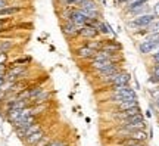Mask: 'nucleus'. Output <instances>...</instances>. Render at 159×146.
I'll use <instances>...</instances> for the list:
<instances>
[{"instance_id": "f257e3e1", "label": "nucleus", "mask_w": 159, "mask_h": 146, "mask_svg": "<svg viewBox=\"0 0 159 146\" xmlns=\"http://www.w3.org/2000/svg\"><path fill=\"white\" fill-rule=\"evenodd\" d=\"M156 16L153 13H144V15H140V16L134 18L131 22H128V27L133 30H142V28H148L150 24L153 22Z\"/></svg>"}, {"instance_id": "f03ea898", "label": "nucleus", "mask_w": 159, "mask_h": 146, "mask_svg": "<svg viewBox=\"0 0 159 146\" xmlns=\"http://www.w3.org/2000/svg\"><path fill=\"white\" fill-rule=\"evenodd\" d=\"M61 28H62V33L66 39H75L80 35V27L74 25L71 21H65V22L61 24Z\"/></svg>"}, {"instance_id": "7ed1b4c3", "label": "nucleus", "mask_w": 159, "mask_h": 146, "mask_svg": "<svg viewBox=\"0 0 159 146\" xmlns=\"http://www.w3.org/2000/svg\"><path fill=\"white\" fill-rule=\"evenodd\" d=\"M96 55V52L91 50L89 46H80L78 49H75V56L78 58L80 61H91L93 59V56Z\"/></svg>"}, {"instance_id": "20e7f679", "label": "nucleus", "mask_w": 159, "mask_h": 146, "mask_svg": "<svg viewBox=\"0 0 159 146\" xmlns=\"http://www.w3.org/2000/svg\"><path fill=\"white\" fill-rule=\"evenodd\" d=\"M69 21L74 24V25H77V27H80V28H83L85 24H87V18L81 13V11L80 9H77V7H74L72 9V12H71V16H69Z\"/></svg>"}, {"instance_id": "39448f33", "label": "nucleus", "mask_w": 159, "mask_h": 146, "mask_svg": "<svg viewBox=\"0 0 159 146\" xmlns=\"http://www.w3.org/2000/svg\"><path fill=\"white\" fill-rule=\"evenodd\" d=\"M139 50L142 55H153V52L158 50V43L155 41H149V40H143L139 45Z\"/></svg>"}, {"instance_id": "423d86ee", "label": "nucleus", "mask_w": 159, "mask_h": 146, "mask_svg": "<svg viewBox=\"0 0 159 146\" xmlns=\"http://www.w3.org/2000/svg\"><path fill=\"white\" fill-rule=\"evenodd\" d=\"M52 97H53V92L44 89L39 96H37V97H34V99L31 101V105L34 106V105H43V103H49V102L52 101Z\"/></svg>"}, {"instance_id": "0eeeda50", "label": "nucleus", "mask_w": 159, "mask_h": 146, "mask_svg": "<svg viewBox=\"0 0 159 146\" xmlns=\"http://www.w3.org/2000/svg\"><path fill=\"white\" fill-rule=\"evenodd\" d=\"M47 134V131H46L44 129H41V130H39L37 133H34V134H31V136H28L27 139H24V145L25 146H34V145H37L44 136Z\"/></svg>"}, {"instance_id": "6e6552de", "label": "nucleus", "mask_w": 159, "mask_h": 146, "mask_svg": "<svg viewBox=\"0 0 159 146\" xmlns=\"http://www.w3.org/2000/svg\"><path fill=\"white\" fill-rule=\"evenodd\" d=\"M81 39L84 40H93V39H97L99 37V33L94 27H90V25H84L83 28L80 30V35Z\"/></svg>"}, {"instance_id": "1a4fd4ad", "label": "nucleus", "mask_w": 159, "mask_h": 146, "mask_svg": "<svg viewBox=\"0 0 159 146\" xmlns=\"http://www.w3.org/2000/svg\"><path fill=\"white\" fill-rule=\"evenodd\" d=\"M137 106H139L137 99H127V101L121 102L118 105H115V111L122 112V111H128V109H133V108H137Z\"/></svg>"}, {"instance_id": "9d476101", "label": "nucleus", "mask_w": 159, "mask_h": 146, "mask_svg": "<svg viewBox=\"0 0 159 146\" xmlns=\"http://www.w3.org/2000/svg\"><path fill=\"white\" fill-rule=\"evenodd\" d=\"M122 49V46L119 45L118 41H111V40H105V45H103V49L102 50H106L109 53H114V55H118L119 52Z\"/></svg>"}, {"instance_id": "9b49d317", "label": "nucleus", "mask_w": 159, "mask_h": 146, "mask_svg": "<svg viewBox=\"0 0 159 146\" xmlns=\"http://www.w3.org/2000/svg\"><path fill=\"white\" fill-rule=\"evenodd\" d=\"M130 139L136 142H142V143H146L148 140V133L144 131V130H134V131H131V134L128 136Z\"/></svg>"}, {"instance_id": "f8f14e48", "label": "nucleus", "mask_w": 159, "mask_h": 146, "mask_svg": "<svg viewBox=\"0 0 159 146\" xmlns=\"http://www.w3.org/2000/svg\"><path fill=\"white\" fill-rule=\"evenodd\" d=\"M94 28L97 30V33H99V35H108V34L112 33V30H111V27H109L108 24L105 22V21H97L96 25H94Z\"/></svg>"}, {"instance_id": "ddd939ff", "label": "nucleus", "mask_w": 159, "mask_h": 146, "mask_svg": "<svg viewBox=\"0 0 159 146\" xmlns=\"http://www.w3.org/2000/svg\"><path fill=\"white\" fill-rule=\"evenodd\" d=\"M85 46H89L91 50L99 52L103 49V45H105V40H99V39H93V40H87L84 43Z\"/></svg>"}, {"instance_id": "4468645a", "label": "nucleus", "mask_w": 159, "mask_h": 146, "mask_svg": "<svg viewBox=\"0 0 159 146\" xmlns=\"http://www.w3.org/2000/svg\"><path fill=\"white\" fill-rule=\"evenodd\" d=\"M18 12H21V7L18 6H7L5 9H0V16H12Z\"/></svg>"}, {"instance_id": "2eb2a0df", "label": "nucleus", "mask_w": 159, "mask_h": 146, "mask_svg": "<svg viewBox=\"0 0 159 146\" xmlns=\"http://www.w3.org/2000/svg\"><path fill=\"white\" fill-rule=\"evenodd\" d=\"M15 43L12 40H0V53H7L13 49Z\"/></svg>"}, {"instance_id": "dca6fc26", "label": "nucleus", "mask_w": 159, "mask_h": 146, "mask_svg": "<svg viewBox=\"0 0 159 146\" xmlns=\"http://www.w3.org/2000/svg\"><path fill=\"white\" fill-rule=\"evenodd\" d=\"M150 9H149V6L148 5H144V6H142V7H137V9H133V11H127L128 13H131L134 18H137V16H140V15H144V13H150Z\"/></svg>"}, {"instance_id": "f3484780", "label": "nucleus", "mask_w": 159, "mask_h": 146, "mask_svg": "<svg viewBox=\"0 0 159 146\" xmlns=\"http://www.w3.org/2000/svg\"><path fill=\"white\" fill-rule=\"evenodd\" d=\"M156 33H159V19H155L153 22L143 31V34H156Z\"/></svg>"}, {"instance_id": "a211bd4d", "label": "nucleus", "mask_w": 159, "mask_h": 146, "mask_svg": "<svg viewBox=\"0 0 159 146\" xmlns=\"http://www.w3.org/2000/svg\"><path fill=\"white\" fill-rule=\"evenodd\" d=\"M149 0H133L131 3L127 5V11H133V9H137V7H142L148 3Z\"/></svg>"}, {"instance_id": "6ab92c4d", "label": "nucleus", "mask_w": 159, "mask_h": 146, "mask_svg": "<svg viewBox=\"0 0 159 146\" xmlns=\"http://www.w3.org/2000/svg\"><path fill=\"white\" fill-rule=\"evenodd\" d=\"M47 146H69L68 140H62V139H53V140L49 142Z\"/></svg>"}, {"instance_id": "aec40b11", "label": "nucleus", "mask_w": 159, "mask_h": 146, "mask_svg": "<svg viewBox=\"0 0 159 146\" xmlns=\"http://www.w3.org/2000/svg\"><path fill=\"white\" fill-rule=\"evenodd\" d=\"M9 64V53H0V65Z\"/></svg>"}, {"instance_id": "412c9836", "label": "nucleus", "mask_w": 159, "mask_h": 146, "mask_svg": "<svg viewBox=\"0 0 159 146\" xmlns=\"http://www.w3.org/2000/svg\"><path fill=\"white\" fill-rule=\"evenodd\" d=\"M146 40H149V41H155V43H159V33H156V34H148Z\"/></svg>"}, {"instance_id": "4be33fe9", "label": "nucleus", "mask_w": 159, "mask_h": 146, "mask_svg": "<svg viewBox=\"0 0 159 146\" xmlns=\"http://www.w3.org/2000/svg\"><path fill=\"white\" fill-rule=\"evenodd\" d=\"M152 59H153V64H155V65H159V52H155L153 56H152Z\"/></svg>"}, {"instance_id": "5701e85b", "label": "nucleus", "mask_w": 159, "mask_h": 146, "mask_svg": "<svg viewBox=\"0 0 159 146\" xmlns=\"http://www.w3.org/2000/svg\"><path fill=\"white\" fill-rule=\"evenodd\" d=\"M153 15H155L156 18H159V2L153 6Z\"/></svg>"}, {"instance_id": "b1692460", "label": "nucleus", "mask_w": 159, "mask_h": 146, "mask_svg": "<svg viewBox=\"0 0 159 146\" xmlns=\"http://www.w3.org/2000/svg\"><path fill=\"white\" fill-rule=\"evenodd\" d=\"M9 6V2L7 0H0V9H5Z\"/></svg>"}, {"instance_id": "393cba45", "label": "nucleus", "mask_w": 159, "mask_h": 146, "mask_svg": "<svg viewBox=\"0 0 159 146\" xmlns=\"http://www.w3.org/2000/svg\"><path fill=\"white\" fill-rule=\"evenodd\" d=\"M6 83V80H5V75H0V89H2V86Z\"/></svg>"}, {"instance_id": "a878e982", "label": "nucleus", "mask_w": 159, "mask_h": 146, "mask_svg": "<svg viewBox=\"0 0 159 146\" xmlns=\"http://www.w3.org/2000/svg\"><path fill=\"white\" fill-rule=\"evenodd\" d=\"M128 146H146V143H142V142H134L133 145H128Z\"/></svg>"}, {"instance_id": "bb28decb", "label": "nucleus", "mask_w": 159, "mask_h": 146, "mask_svg": "<svg viewBox=\"0 0 159 146\" xmlns=\"http://www.w3.org/2000/svg\"><path fill=\"white\" fill-rule=\"evenodd\" d=\"M102 3L103 5H106V0H102Z\"/></svg>"}]
</instances>
